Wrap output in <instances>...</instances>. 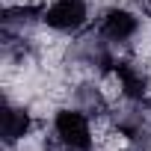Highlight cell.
<instances>
[{
    "mask_svg": "<svg viewBox=\"0 0 151 151\" xmlns=\"http://www.w3.org/2000/svg\"><path fill=\"white\" fill-rule=\"evenodd\" d=\"M42 21L53 30L71 33L86 24V0H53L42 12Z\"/></svg>",
    "mask_w": 151,
    "mask_h": 151,
    "instance_id": "2",
    "label": "cell"
},
{
    "mask_svg": "<svg viewBox=\"0 0 151 151\" xmlns=\"http://www.w3.org/2000/svg\"><path fill=\"white\" fill-rule=\"evenodd\" d=\"M53 130H56V139L65 145V151L92 148V130H89V119L83 116V110H59Z\"/></svg>",
    "mask_w": 151,
    "mask_h": 151,
    "instance_id": "1",
    "label": "cell"
},
{
    "mask_svg": "<svg viewBox=\"0 0 151 151\" xmlns=\"http://www.w3.org/2000/svg\"><path fill=\"white\" fill-rule=\"evenodd\" d=\"M136 27H139V21L127 9H110L101 18V36L110 42H127L136 33Z\"/></svg>",
    "mask_w": 151,
    "mask_h": 151,
    "instance_id": "3",
    "label": "cell"
},
{
    "mask_svg": "<svg viewBox=\"0 0 151 151\" xmlns=\"http://www.w3.org/2000/svg\"><path fill=\"white\" fill-rule=\"evenodd\" d=\"M113 65H116V74H119V83H122L124 95L133 98V101H142V95H145V89H148L145 74H142L136 65H130V62H113Z\"/></svg>",
    "mask_w": 151,
    "mask_h": 151,
    "instance_id": "4",
    "label": "cell"
},
{
    "mask_svg": "<svg viewBox=\"0 0 151 151\" xmlns=\"http://www.w3.org/2000/svg\"><path fill=\"white\" fill-rule=\"evenodd\" d=\"M27 130H30V116H27V110L6 107V113H3V136H6V142H9V145L18 142Z\"/></svg>",
    "mask_w": 151,
    "mask_h": 151,
    "instance_id": "5",
    "label": "cell"
},
{
    "mask_svg": "<svg viewBox=\"0 0 151 151\" xmlns=\"http://www.w3.org/2000/svg\"><path fill=\"white\" fill-rule=\"evenodd\" d=\"M142 6H145V12H151V0H142Z\"/></svg>",
    "mask_w": 151,
    "mask_h": 151,
    "instance_id": "6",
    "label": "cell"
}]
</instances>
